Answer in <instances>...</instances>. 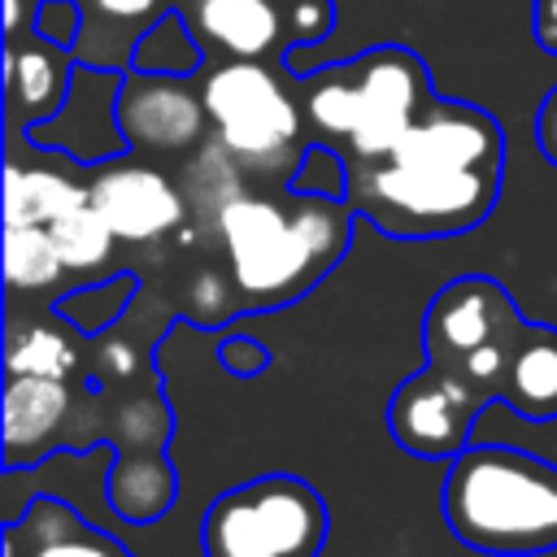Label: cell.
I'll list each match as a JSON object with an SVG mask.
<instances>
[{"label": "cell", "mask_w": 557, "mask_h": 557, "mask_svg": "<svg viewBox=\"0 0 557 557\" xmlns=\"http://www.w3.org/2000/svg\"><path fill=\"white\" fill-rule=\"evenodd\" d=\"M505 183V131L470 100L435 96L379 157L348 161L344 200L392 239H448L492 218Z\"/></svg>", "instance_id": "obj_1"}, {"label": "cell", "mask_w": 557, "mask_h": 557, "mask_svg": "<svg viewBox=\"0 0 557 557\" xmlns=\"http://www.w3.org/2000/svg\"><path fill=\"white\" fill-rule=\"evenodd\" d=\"M357 222L344 196L244 183L200 235L218 244L244 313H270L309 296L344 261Z\"/></svg>", "instance_id": "obj_2"}, {"label": "cell", "mask_w": 557, "mask_h": 557, "mask_svg": "<svg viewBox=\"0 0 557 557\" xmlns=\"http://www.w3.org/2000/svg\"><path fill=\"white\" fill-rule=\"evenodd\" d=\"M444 527L487 557H540L557 548V461L513 444L470 440L444 470Z\"/></svg>", "instance_id": "obj_3"}, {"label": "cell", "mask_w": 557, "mask_h": 557, "mask_svg": "<svg viewBox=\"0 0 557 557\" xmlns=\"http://www.w3.org/2000/svg\"><path fill=\"white\" fill-rule=\"evenodd\" d=\"M309 139L331 144L344 161L387 152L440 96L431 70L405 44H374L348 61L296 74Z\"/></svg>", "instance_id": "obj_4"}, {"label": "cell", "mask_w": 557, "mask_h": 557, "mask_svg": "<svg viewBox=\"0 0 557 557\" xmlns=\"http://www.w3.org/2000/svg\"><path fill=\"white\" fill-rule=\"evenodd\" d=\"M213 144L244 170L248 183L287 187L305 148L309 126L296 96V74L283 61H235L218 57L200 70Z\"/></svg>", "instance_id": "obj_5"}, {"label": "cell", "mask_w": 557, "mask_h": 557, "mask_svg": "<svg viewBox=\"0 0 557 557\" xmlns=\"http://www.w3.org/2000/svg\"><path fill=\"white\" fill-rule=\"evenodd\" d=\"M326 500L296 474H257L226 487L200 518V557H322Z\"/></svg>", "instance_id": "obj_6"}, {"label": "cell", "mask_w": 557, "mask_h": 557, "mask_svg": "<svg viewBox=\"0 0 557 557\" xmlns=\"http://www.w3.org/2000/svg\"><path fill=\"white\" fill-rule=\"evenodd\" d=\"M527 318L492 274H461L444 283L422 313V352L431 366L453 370L487 405L500 400L509 357Z\"/></svg>", "instance_id": "obj_7"}, {"label": "cell", "mask_w": 557, "mask_h": 557, "mask_svg": "<svg viewBox=\"0 0 557 557\" xmlns=\"http://www.w3.org/2000/svg\"><path fill=\"white\" fill-rule=\"evenodd\" d=\"M174 435V418L157 392V383H135L122 400H109V426L96 440L117 448L109 470V505L122 522L148 527L157 522L178 496V470L170 466L165 448Z\"/></svg>", "instance_id": "obj_8"}, {"label": "cell", "mask_w": 557, "mask_h": 557, "mask_svg": "<svg viewBox=\"0 0 557 557\" xmlns=\"http://www.w3.org/2000/svg\"><path fill=\"white\" fill-rule=\"evenodd\" d=\"M205 52L235 61H287L292 48L326 39L331 0H191L183 4Z\"/></svg>", "instance_id": "obj_9"}, {"label": "cell", "mask_w": 557, "mask_h": 557, "mask_svg": "<svg viewBox=\"0 0 557 557\" xmlns=\"http://www.w3.org/2000/svg\"><path fill=\"white\" fill-rule=\"evenodd\" d=\"M117 122L126 135V152L148 157L157 165L178 161V157H196L213 139L200 74L122 70Z\"/></svg>", "instance_id": "obj_10"}, {"label": "cell", "mask_w": 557, "mask_h": 557, "mask_svg": "<svg viewBox=\"0 0 557 557\" xmlns=\"http://www.w3.org/2000/svg\"><path fill=\"white\" fill-rule=\"evenodd\" d=\"M487 400L453 370L422 361L405 374L387 400V431L400 453L418 461H453L474 440V418Z\"/></svg>", "instance_id": "obj_11"}, {"label": "cell", "mask_w": 557, "mask_h": 557, "mask_svg": "<svg viewBox=\"0 0 557 557\" xmlns=\"http://www.w3.org/2000/svg\"><path fill=\"white\" fill-rule=\"evenodd\" d=\"M87 191L117 244H165L191 222L183 183L135 152L87 165Z\"/></svg>", "instance_id": "obj_12"}, {"label": "cell", "mask_w": 557, "mask_h": 557, "mask_svg": "<svg viewBox=\"0 0 557 557\" xmlns=\"http://www.w3.org/2000/svg\"><path fill=\"white\" fill-rule=\"evenodd\" d=\"M117 87H122V70H100L78 61L65 104L48 122L30 126L26 139L44 152L70 157L74 165H100L109 157H122L126 135L117 122Z\"/></svg>", "instance_id": "obj_13"}, {"label": "cell", "mask_w": 557, "mask_h": 557, "mask_svg": "<svg viewBox=\"0 0 557 557\" xmlns=\"http://www.w3.org/2000/svg\"><path fill=\"white\" fill-rule=\"evenodd\" d=\"M70 379L48 374H9L4 383V470L44 461L57 448H70L74 422Z\"/></svg>", "instance_id": "obj_14"}, {"label": "cell", "mask_w": 557, "mask_h": 557, "mask_svg": "<svg viewBox=\"0 0 557 557\" xmlns=\"http://www.w3.org/2000/svg\"><path fill=\"white\" fill-rule=\"evenodd\" d=\"M78 57L74 48H61L44 35H13L4 48V113H9V135H22L39 122H48L70 87H74Z\"/></svg>", "instance_id": "obj_15"}, {"label": "cell", "mask_w": 557, "mask_h": 557, "mask_svg": "<svg viewBox=\"0 0 557 557\" xmlns=\"http://www.w3.org/2000/svg\"><path fill=\"white\" fill-rule=\"evenodd\" d=\"M496 405L513 409L522 422H557V326L527 318Z\"/></svg>", "instance_id": "obj_16"}, {"label": "cell", "mask_w": 557, "mask_h": 557, "mask_svg": "<svg viewBox=\"0 0 557 557\" xmlns=\"http://www.w3.org/2000/svg\"><path fill=\"white\" fill-rule=\"evenodd\" d=\"M174 0H83V35L74 44V57L100 70H131L139 35Z\"/></svg>", "instance_id": "obj_17"}, {"label": "cell", "mask_w": 557, "mask_h": 557, "mask_svg": "<svg viewBox=\"0 0 557 557\" xmlns=\"http://www.w3.org/2000/svg\"><path fill=\"white\" fill-rule=\"evenodd\" d=\"M9 527L26 535V557H131L113 535L87 527L83 513L57 496H35L26 505V518Z\"/></svg>", "instance_id": "obj_18"}, {"label": "cell", "mask_w": 557, "mask_h": 557, "mask_svg": "<svg viewBox=\"0 0 557 557\" xmlns=\"http://www.w3.org/2000/svg\"><path fill=\"white\" fill-rule=\"evenodd\" d=\"M87 165L83 178L57 165H22L17 157H9L4 165V222H52L65 209H74L78 200H87Z\"/></svg>", "instance_id": "obj_19"}, {"label": "cell", "mask_w": 557, "mask_h": 557, "mask_svg": "<svg viewBox=\"0 0 557 557\" xmlns=\"http://www.w3.org/2000/svg\"><path fill=\"white\" fill-rule=\"evenodd\" d=\"M78 339H87L83 331H74L65 318L52 313V322H26V326H9V352H4V370L9 374H48V379H74L83 348Z\"/></svg>", "instance_id": "obj_20"}, {"label": "cell", "mask_w": 557, "mask_h": 557, "mask_svg": "<svg viewBox=\"0 0 557 557\" xmlns=\"http://www.w3.org/2000/svg\"><path fill=\"white\" fill-rule=\"evenodd\" d=\"M205 61L209 52L178 0L139 35L131 52V70H148V74H200Z\"/></svg>", "instance_id": "obj_21"}, {"label": "cell", "mask_w": 557, "mask_h": 557, "mask_svg": "<svg viewBox=\"0 0 557 557\" xmlns=\"http://www.w3.org/2000/svg\"><path fill=\"white\" fill-rule=\"evenodd\" d=\"M65 261L44 222H4V283L9 292H48L65 278Z\"/></svg>", "instance_id": "obj_22"}, {"label": "cell", "mask_w": 557, "mask_h": 557, "mask_svg": "<svg viewBox=\"0 0 557 557\" xmlns=\"http://www.w3.org/2000/svg\"><path fill=\"white\" fill-rule=\"evenodd\" d=\"M135 296H139V278L131 270H122L113 278H91V283L65 292V296H57L52 313L65 318L74 331H83L87 339H96V335H104L109 326H117L131 313Z\"/></svg>", "instance_id": "obj_23"}, {"label": "cell", "mask_w": 557, "mask_h": 557, "mask_svg": "<svg viewBox=\"0 0 557 557\" xmlns=\"http://www.w3.org/2000/svg\"><path fill=\"white\" fill-rule=\"evenodd\" d=\"M174 313L183 322H191V326H205V331H218V326H226V322H235L244 313L239 287H235V278H231L218 244H213L209 261H200L187 274V283H183V292L174 300Z\"/></svg>", "instance_id": "obj_24"}, {"label": "cell", "mask_w": 557, "mask_h": 557, "mask_svg": "<svg viewBox=\"0 0 557 557\" xmlns=\"http://www.w3.org/2000/svg\"><path fill=\"white\" fill-rule=\"evenodd\" d=\"M48 231H52L57 252H61V261H65L70 274H91V270H100V265L113 257V248H117V239H113L109 222L100 218V209L91 205V196L78 200L74 209H65L61 218H52Z\"/></svg>", "instance_id": "obj_25"}, {"label": "cell", "mask_w": 557, "mask_h": 557, "mask_svg": "<svg viewBox=\"0 0 557 557\" xmlns=\"http://www.w3.org/2000/svg\"><path fill=\"white\" fill-rule=\"evenodd\" d=\"M287 187L318 191V196H344L348 191V161H344V152L331 148V144L309 139V148H305V157H300V165H296Z\"/></svg>", "instance_id": "obj_26"}, {"label": "cell", "mask_w": 557, "mask_h": 557, "mask_svg": "<svg viewBox=\"0 0 557 557\" xmlns=\"http://www.w3.org/2000/svg\"><path fill=\"white\" fill-rule=\"evenodd\" d=\"M30 30L61 48H74L83 35V0H39L30 9Z\"/></svg>", "instance_id": "obj_27"}, {"label": "cell", "mask_w": 557, "mask_h": 557, "mask_svg": "<svg viewBox=\"0 0 557 557\" xmlns=\"http://www.w3.org/2000/svg\"><path fill=\"white\" fill-rule=\"evenodd\" d=\"M218 361L231 379H257L265 366H270V348L252 335H226L218 344Z\"/></svg>", "instance_id": "obj_28"}, {"label": "cell", "mask_w": 557, "mask_h": 557, "mask_svg": "<svg viewBox=\"0 0 557 557\" xmlns=\"http://www.w3.org/2000/svg\"><path fill=\"white\" fill-rule=\"evenodd\" d=\"M535 144H540L544 161L557 170V87H548L535 109Z\"/></svg>", "instance_id": "obj_29"}, {"label": "cell", "mask_w": 557, "mask_h": 557, "mask_svg": "<svg viewBox=\"0 0 557 557\" xmlns=\"http://www.w3.org/2000/svg\"><path fill=\"white\" fill-rule=\"evenodd\" d=\"M531 35L548 57H557V0H535L531 4Z\"/></svg>", "instance_id": "obj_30"}, {"label": "cell", "mask_w": 557, "mask_h": 557, "mask_svg": "<svg viewBox=\"0 0 557 557\" xmlns=\"http://www.w3.org/2000/svg\"><path fill=\"white\" fill-rule=\"evenodd\" d=\"M22 26H30V17H26V4H22V0H4V39L22 35Z\"/></svg>", "instance_id": "obj_31"}, {"label": "cell", "mask_w": 557, "mask_h": 557, "mask_svg": "<svg viewBox=\"0 0 557 557\" xmlns=\"http://www.w3.org/2000/svg\"><path fill=\"white\" fill-rule=\"evenodd\" d=\"M178 4H191V0H178Z\"/></svg>", "instance_id": "obj_32"}]
</instances>
